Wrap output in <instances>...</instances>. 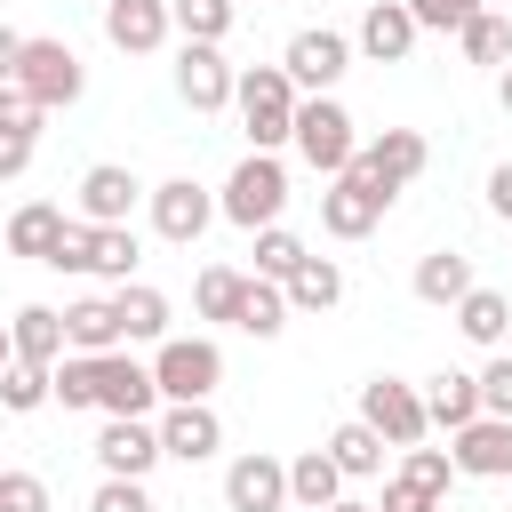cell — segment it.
<instances>
[{
	"mask_svg": "<svg viewBox=\"0 0 512 512\" xmlns=\"http://www.w3.org/2000/svg\"><path fill=\"white\" fill-rule=\"evenodd\" d=\"M232 104H240V128H248L256 152H280V144H288V128H296V80H288L280 64L232 72Z\"/></svg>",
	"mask_w": 512,
	"mask_h": 512,
	"instance_id": "cell-1",
	"label": "cell"
},
{
	"mask_svg": "<svg viewBox=\"0 0 512 512\" xmlns=\"http://www.w3.org/2000/svg\"><path fill=\"white\" fill-rule=\"evenodd\" d=\"M280 208H288V168H280V152H248V160L224 176L216 216H232L240 232H264V224H280Z\"/></svg>",
	"mask_w": 512,
	"mask_h": 512,
	"instance_id": "cell-2",
	"label": "cell"
},
{
	"mask_svg": "<svg viewBox=\"0 0 512 512\" xmlns=\"http://www.w3.org/2000/svg\"><path fill=\"white\" fill-rule=\"evenodd\" d=\"M424 160H432V144H424L416 128H384V136L352 144L344 176H360L376 200H400V184H416V176H424Z\"/></svg>",
	"mask_w": 512,
	"mask_h": 512,
	"instance_id": "cell-3",
	"label": "cell"
},
{
	"mask_svg": "<svg viewBox=\"0 0 512 512\" xmlns=\"http://www.w3.org/2000/svg\"><path fill=\"white\" fill-rule=\"evenodd\" d=\"M48 264H56V272L128 280V264H136V232H128V224H80V216H64V232H56Z\"/></svg>",
	"mask_w": 512,
	"mask_h": 512,
	"instance_id": "cell-4",
	"label": "cell"
},
{
	"mask_svg": "<svg viewBox=\"0 0 512 512\" xmlns=\"http://www.w3.org/2000/svg\"><path fill=\"white\" fill-rule=\"evenodd\" d=\"M288 144L304 152V168H320V176H344V160H352V112L336 104V96H296V128H288Z\"/></svg>",
	"mask_w": 512,
	"mask_h": 512,
	"instance_id": "cell-5",
	"label": "cell"
},
{
	"mask_svg": "<svg viewBox=\"0 0 512 512\" xmlns=\"http://www.w3.org/2000/svg\"><path fill=\"white\" fill-rule=\"evenodd\" d=\"M152 384H160V400H208V392L224 384V352H216L208 336H160Z\"/></svg>",
	"mask_w": 512,
	"mask_h": 512,
	"instance_id": "cell-6",
	"label": "cell"
},
{
	"mask_svg": "<svg viewBox=\"0 0 512 512\" xmlns=\"http://www.w3.org/2000/svg\"><path fill=\"white\" fill-rule=\"evenodd\" d=\"M16 88H24L40 112H64V104H80L88 72H80V56H72L64 40H24V56H16Z\"/></svg>",
	"mask_w": 512,
	"mask_h": 512,
	"instance_id": "cell-7",
	"label": "cell"
},
{
	"mask_svg": "<svg viewBox=\"0 0 512 512\" xmlns=\"http://www.w3.org/2000/svg\"><path fill=\"white\" fill-rule=\"evenodd\" d=\"M360 424H368L384 448H416V440L432 432V416H424V392H416V384H400V376H376V384H360Z\"/></svg>",
	"mask_w": 512,
	"mask_h": 512,
	"instance_id": "cell-8",
	"label": "cell"
},
{
	"mask_svg": "<svg viewBox=\"0 0 512 512\" xmlns=\"http://www.w3.org/2000/svg\"><path fill=\"white\" fill-rule=\"evenodd\" d=\"M280 72L296 80V88H312V96H328L344 72H352V40L344 32H328V24H312V32H296L288 40V56H280Z\"/></svg>",
	"mask_w": 512,
	"mask_h": 512,
	"instance_id": "cell-9",
	"label": "cell"
},
{
	"mask_svg": "<svg viewBox=\"0 0 512 512\" xmlns=\"http://www.w3.org/2000/svg\"><path fill=\"white\" fill-rule=\"evenodd\" d=\"M96 408H104V416H152V408H160L152 368H144V360H128L120 344H112V352H96Z\"/></svg>",
	"mask_w": 512,
	"mask_h": 512,
	"instance_id": "cell-10",
	"label": "cell"
},
{
	"mask_svg": "<svg viewBox=\"0 0 512 512\" xmlns=\"http://www.w3.org/2000/svg\"><path fill=\"white\" fill-rule=\"evenodd\" d=\"M96 464H104L112 480H144V472L160 464V424H152V416H104Z\"/></svg>",
	"mask_w": 512,
	"mask_h": 512,
	"instance_id": "cell-11",
	"label": "cell"
},
{
	"mask_svg": "<svg viewBox=\"0 0 512 512\" xmlns=\"http://www.w3.org/2000/svg\"><path fill=\"white\" fill-rule=\"evenodd\" d=\"M176 96H184L192 112H224V104H232V64H224L216 40H184V56H176Z\"/></svg>",
	"mask_w": 512,
	"mask_h": 512,
	"instance_id": "cell-12",
	"label": "cell"
},
{
	"mask_svg": "<svg viewBox=\"0 0 512 512\" xmlns=\"http://www.w3.org/2000/svg\"><path fill=\"white\" fill-rule=\"evenodd\" d=\"M208 216H216V200H208L192 176H168V184L152 192V232H160L168 248H192V240L208 232Z\"/></svg>",
	"mask_w": 512,
	"mask_h": 512,
	"instance_id": "cell-13",
	"label": "cell"
},
{
	"mask_svg": "<svg viewBox=\"0 0 512 512\" xmlns=\"http://www.w3.org/2000/svg\"><path fill=\"white\" fill-rule=\"evenodd\" d=\"M216 448H224L216 408H208V400H168V416H160V456H176V464H208Z\"/></svg>",
	"mask_w": 512,
	"mask_h": 512,
	"instance_id": "cell-14",
	"label": "cell"
},
{
	"mask_svg": "<svg viewBox=\"0 0 512 512\" xmlns=\"http://www.w3.org/2000/svg\"><path fill=\"white\" fill-rule=\"evenodd\" d=\"M224 504L232 512H288V464L280 456H232V472H224Z\"/></svg>",
	"mask_w": 512,
	"mask_h": 512,
	"instance_id": "cell-15",
	"label": "cell"
},
{
	"mask_svg": "<svg viewBox=\"0 0 512 512\" xmlns=\"http://www.w3.org/2000/svg\"><path fill=\"white\" fill-rule=\"evenodd\" d=\"M456 472H472V480H512V416H472V424H456Z\"/></svg>",
	"mask_w": 512,
	"mask_h": 512,
	"instance_id": "cell-16",
	"label": "cell"
},
{
	"mask_svg": "<svg viewBox=\"0 0 512 512\" xmlns=\"http://www.w3.org/2000/svg\"><path fill=\"white\" fill-rule=\"evenodd\" d=\"M384 208H392V200H376L360 176H328V192H320V224H328L336 240H368V232L384 224Z\"/></svg>",
	"mask_w": 512,
	"mask_h": 512,
	"instance_id": "cell-17",
	"label": "cell"
},
{
	"mask_svg": "<svg viewBox=\"0 0 512 512\" xmlns=\"http://www.w3.org/2000/svg\"><path fill=\"white\" fill-rule=\"evenodd\" d=\"M168 32H176L168 24V0H104V40L120 56H152Z\"/></svg>",
	"mask_w": 512,
	"mask_h": 512,
	"instance_id": "cell-18",
	"label": "cell"
},
{
	"mask_svg": "<svg viewBox=\"0 0 512 512\" xmlns=\"http://www.w3.org/2000/svg\"><path fill=\"white\" fill-rule=\"evenodd\" d=\"M144 200V184L120 168V160H96L80 176V224H128V208Z\"/></svg>",
	"mask_w": 512,
	"mask_h": 512,
	"instance_id": "cell-19",
	"label": "cell"
},
{
	"mask_svg": "<svg viewBox=\"0 0 512 512\" xmlns=\"http://www.w3.org/2000/svg\"><path fill=\"white\" fill-rule=\"evenodd\" d=\"M368 64H400L408 48H416V16L400 8V0H376L368 16H360V40H352Z\"/></svg>",
	"mask_w": 512,
	"mask_h": 512,
	"instance_id": "cell-20",
	"label": "cell"
},
{
	"mask_svg": "<svg viewBox=\"0 0 512 512\" xmlns=\"http://www.w3.org/2000/svg\"><path fill=\"white\" fill-rule=\"evenodd\" d=\"M112 320H120V344H160L168 336V296L144 288V280H120L112 288Z\"/></svg>",
	"mask_w": 512,
	"mask_h": 512,
	"instance_id": "cell-21",
	"label": "cell"
},
{
	"mask_svg": "<svg viewBox=\"0 0 512 512\" xmlns=\"http://www.w3.org/2000/svg\"><path fill=\"white\" fill-rule=\"evenodd\" d=\"M8 344H16V360H32V368H56L72 344H64V312H48V304H24L16 320H8Z\"/></svg>",
	"mask_w": 512,
	"mask_h": 512,
	"instance_id": "cell-22",
	"label": "cell"
},
{
	"mask_svg": "<svg viewBox=\"0 0 512 512\" xmlns=\"http://www.w3.org/2000/svg\"><path fill=\"white\" fill-rule=\"evenodd\" d=\"M336 496H344V472H336V456H328V448H304V456L288 464V504H296V512H328Z\"/></svg>",
	"mask_w": 512,
	"mask_h": 512,
	"instance_id": "cell-23",
	"label": "cell"
},
{
	"mask_svg": "<svg viewBox=\"0 0 512 512\" xmlns=\"http://www.w3.org/2000/svg\"><path fill=\"white\" fill-rule=\"evenodd\" d=\"M232 328H248L256 344L288 328V288L280 280H240V304H232Z\"/></svg>",
	"mask_w": 512,
	"mask_h": 512,
	"instance_id": "cell-24",
	"label": "cell"
},
{
	"mask_svg": "<svg viewBox=\"0 0 512 512\" xmlns=\"http://www.w3.org/2000/svg\"><path fill=\"white\" fill-rule=\"evenodd\" d=\"M280 288H288V312H328V304H344V272H336L328 256H304Z\"/></svg>",
	"mask_w": 512,
	"mask_h": 512,
	"instance_id": "cell-25",
	"label": "cell"
},
{
	"mask_svg": "<svg viewBox=\"0 0 512 512\" xmlns=\"http://www.w3.org/2000/svg\"><path fill=\"white\" fill-rule=\"evenodd\" d=\"M64 344H72V352H112V344H120L112 296H80V304H64Z\"/></svg>",
	"mask_w": 512,
	"mask_h": 512,
	"instance_id": "cell-26",
	"label": "cell"
},
{
	"mask_svg": "<svg viewBox=\"0 0 512 512\" xmlns=\"http://www.w3.org/2000/svg\"><path fill=\"white\" fill-rule=\"evenodd\" d=\"M424 416H432L440 432L472 424V416H480V376H456V368H440V376H432V392H424Z\"/></svg>",
	"mask_w": 512,
	"mask_h": 512,
	"instance_id": "cell-27",
	"label": "cell"
},
{
	"mask_svg": "<svg viewBox=\"0 0 512 512\" xmlns=\"http://www.w3.org/2000/svg\"><path fill=\"white\" fill-rule=\"evenodd\" d=\"M56 232H64V208H56V200H32V208H16V216H8V248H16V256H32V264H48Z\"/></svg>",
	"mask_w": 512,
	"mask_h": 512,
	"instance_id": "cell-28",
	"label": "cell"
},
{
	"mask_svg": "<svg viewBox=\"0 0 512 512\" xmlns=\"http://www.w3.org/2000/svg\"><path fill=\"white\" fill-rule=\"evenodd\" d=\"M456 328H464L472 344H504V328H512V304H504L496 288H480V280H472V288L456 296Z\"/></svg>",
	"mask_w": 512,
	"mask_h": 512,
	"instance_id": "cell-29",
	"label": "cell"
},
{
	"mask_svg": "<svg viewBox=\"0 0 512 512\" xmlns=\"http://www.w3.org/2000/svg\"><path fill=\"white\" fill-rule=\"evenodd\" d=\"M328 456H336V472H344V480H376V472H384V440H376L360 416L328 432Z\"/></svg>",
	"mask_w": 512,
	"mask_h": 512,
	"instance_id": "cell-30",
	"label": "cell"
},
{
	"mask_svg": "<svg viewBox=\"0 0 512 512\" xmlns=\"http://www.w3.org/2000/svg\"><path fill=\"white\" fill-rule=\"evenodd\" d=\"M472 288V256H456V248H432L424 264H416V296L424 304H456Z\"/></svg>",
	"mask_w": 512,
	"mask_h": 512,
	"instance_id": "cell-31",
	"label": "cell"
},
{
	"mask_svg": "<svg viewBox=\"0 0 512 512\" xmlns=\"http://www.w3.org/2000/svg\"><path fill=\"white\" fill-rule=\"evenodd\" d=\"M456 48H464V64H496V72H504V64H512V24H504L496 8H480V16L456 32Z\"/></svg>",
	"mask_w": 512,
	"mask_h": 512,
	"instance_id": "cell-32",
	"label": "cell"
},
{
	"mask_svg": "<svg viewBox=\"0 0 512 512\" xmlns=\"http://www.w3.org/2000/svg\"><path fill=\"white\" fill-rule=\"evenodd\" d=\"M232 16H240V0H168V24H176L184 40H216V48H224Z\"/></svg>",
	"mask_w": 512,
	"mask_h": 512,
	"instance_id": "cell-33",
	"label": "cell"
},
{
	"mask_svg": "<svg viewBox=\"0 0 512 512\" xmlns=\"http://www.w3.org/2000/svg\"><path fill=\"white\" fill-rule=\"evenodd\" d=\"M48 400H64V408H96V352H64V360L48 368Z\"/></svg>",
	"mask_w": 512,
	"mask_h": 512,
	"instance_id": "cell-34",
	"label": "cell"
},
{
	"mask_svg": "<svg viewBox=\"0 0 512 512\" xmlns=\"http://www.w3.org/2000/svg\"><path fill=\"white\" fill-rule=\"evenodd\" d=\"M304 256H312V248H304L296 232H280V224H264V232H256V280H288Z\"/></svg>",
	"mask_w": 512,
	"mask_h": 512,
	"instance_id": "cell-35",
	"label": "cell"
},
{
	"mask_svg": "<svg viewBox=\"0 0 512 512\" xmlns=\"http://www.w3.org/2000/svg\"><path fill=\"white\" fill-rule=\"evenodd\" d=\"M240 280H248V272H232V264H208V272L192 280V304H200V320H232V304H240Z\"/></svg>",
	"mask_w": 512,
	"mask_h": 512,
	"instance_id": "cell-36",
	"label": "cell"
},
{
	"mask_svg": "<svg viewBox=\"0 0 512 512\" xmlns=\"http://www.w3.org/2000/svg\"><path fill=\"white\" fill-rule=\"evenodd\" d=\"M40 400H48V368H32V360H8V368H0V408H8V416H32Z\"/></svg>",
	"mask_w": 512,
	"mask_h": 512,
	"instance_id": "cell-37",
	"label": "cell"
},
{
	"mask_svg": "<svg viewBox=\"0 0 512 512\" xmlns=\"http://www.w3.org/2000/svg\"><path fill=\"white\" fill-rule=\"evenodd\" d=\"M408 16H416V32H464L488 0H400Z\"/></svg>",
	"mask_w": 512,
	"mask_h": 512,
	"instance_id": "cell-38",
	"label": "cell"
},
{
	"mask_svg": "<svg viewBox=\"0 0 512 512\" xmlns=\"http://www.w3.org/2000/svg\"><path fill=\"white\" fill-rule=\"evenodd\" d=\"M400 472H408L416 488H432V496H448V480H456V456H448V448H424V440H416Z\"/></svg>",
	"mask_w": 512,
	"mask_h": 512,
	"instance_id": "cell-39",
	"label": "cell"
},
{
	"mask_svg": "<svg viewBox=\"0 0 512 512\" xmlns=\"http://www.w3.org/2000/svg\"><path fill=\"white\" fill-rule=\"evenodd\" d=\"M40 120H48V112L8 80V88H0V136H32V144H40Z\"/></svg>",
	"mask_w": 512,
	"mask_h": 512,
	"instance_id": "cell-40",
	"label": "cell"
},
{
	"mask_svg": "<svg viewBox=\"0 0 512 512\" xmlns=\"http://www.w3.org/2000/svg\"><path fill=\"white\" fill-rule=\"evenodd\" d=\"M0 512H48V480L40 472H0Z\"/></svg>",
	"mask_w": 512,
	"mask_h": 512,
	"instance_id": "cell-41",
	"label": "cell"
},
{
	"mask_svg": "<svg viewBox=\"0 0 512 512\" xmlns=\"http://www.w3.org/2000/svg\"><path fill=\"white\" fill-rule=\"evenodd\" d=\"M480 416H512V352H496L480 368Z\"/></svg>",
	"mask_w": 512,
	"mask_h": 512,
	"instance_id": "cell-42",
	"label": "cell"
},
{
	"mask_svg": "<svg viewBox=\"0 0 512 512\" xmlns=\"http://www.w3.org/2000/svg\"><path fill=\"white\" fill-rule=\"evenodd\" d=\"M376 512H440V496H432V488H416L408 472H392V480H384V496H376Z\"/></svg>",
	"mask_w": 512,
	"mask_h": 512,
	"instance_id": "cell-43",
	"label": "cell"
},
{
	"mask_svg": "<svg viewBox=\"0 0 512 512\" xmlns=\"http://www.w3.org/2000/svg\"><path fill=\"white\" fill-rule=\"evenodd\" d=\"M88 512H152V496H144V480H112L104 472V488L88 496Z\"/></svg>",
	"mask_w": 512,
	"mask_h": 512,
	"instance_id": "cell-44",
	"label": "cell"
},
{
	"mask_svg": "<svg viewBox=\"0 0 512 512\" xmlns=\"http://www.w3.org/2000/svg\"><path fill=\"white\" fill-rule=\"evenodd\" d=\"M32 168V136H0V184Z\"/></svg>",
	"mask_w": 512,
	"mask_h": 512,
	"instance_id": "cell-45",
	"label": "cell"
},
{
	"mask_svg": "<svg viewBox=\"0 0 512 512\" xmlns=\"http://www.w3.org/2000/svg\"><path fill=\"white\" fill-rule=\"evenodd\" d=\"M488 208L512 224V160H504V168H488Z\"/></svg>",
	"mask_w": 512,
	"mask_h": 512,
	"instance_id": "cell-46",
	"label": "cell"
},
{
	"mask_svg": "<svg viewBox=\"0 0 512 512\" xmlns=\"http://www.w3.org/2000/svg\"><path fill=\"white\" fill-rule=\"evenodd\" d=\"M16 56H24V32H8V24H0V88L16 80Z\"/></svg>",
	"mask_w": 512,
	"mask_h": 512,
	"instance_id": "cell-47",
	"label": "cell"
},
{
	"mask_svg": "<svg viewBox=\"0 0 512 512\" xmlns=\"http://www.w3.org/2000/svg\"><path fill=\"white\" fill-rule=\"evenodd\" d=\"M496 104H504V112H512V64H504V72H496Z\"/></svg>",
	"mask_w": 512,
	"mask_h": 512,
	"instance_id": "cell-48",
	"label": "cell"
},
{
	"mask_svg": "<svg viewBox=\"0 0 512 512\" xmlns=\"http://www.w3.org/2000/svg\"><path fill=\"white\" fill-rule=\"evenodd\" d=\"M328 512H376V504H352V496H336V504H328Z\"/></svg>",
	"mask_w": 512,
	"mask_h": 512,
	"instance_id": "cell-49",
	"label": "cell"
},
{
	"mask_svg": "<svg viewBox=\"0 0 512 512\" xmlns=\"http://www.w3.org/2000/svg\"><path fill=\"white\" fill-rule=\"evenodd\" d=\"M8 360H16V344H8V320H0V368H8Z\"/></svg>",
	"mask_w": 512,
	"mask_h": 512,
	"instance_id": "cell-50",
	"label": "cell"
}]
</instances>
